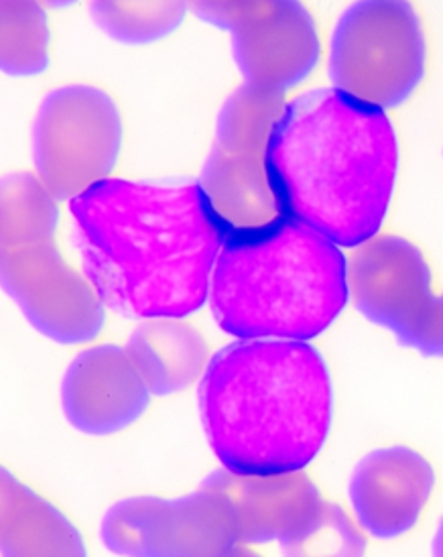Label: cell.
<instances>
[{"label":"cell","instance_id":"6da1fadb","mask_svg":"<svg viewBox=\"0 0 443 557\" xmlns=\"http://www.w3.org/2000/svg\"><path fill=\"white\" fill-rule=\"evenodd\" d=\"M82 271L128 320H184L208 304L226 231L198 182L108 177L70 200Z\"/></svg>","mask_w":443,"mask_h":557},{"label":"cell","instance_id":"7a4b0ae2","mask_svg":"<svg viewBox=\"0 0 443 557\" xmlns=\"http://www.w3.org/2000/svg\"><path fill=\"white\" fill-rule=\"evenodd\" d=\"M264 168L281 216L356 248L379 234L389 214L397 133L384 110L336 88H313L285 104Z\"/></svg>","mask_w":443,"mask_h":557},{"label":"cell","instance_id":"3957f363","mask_svg":"<svg viewBox=\"0 0 443 557\" xmlns=\"http://www.w3.org/2000/svg\"><path fill=\"white\" fill-rule=\"evenodd\" d=\"M199 418L222 468L241 476L304 470L320 454L334 391L320 350L302 341H236L208 360Z\"/></svg>","mask_w":443,"mask_h":557},{"label":"cell","instance_id":"277c9868","mask_svg":"<svg viewBox=\"0 0 443 557\" xmlns=\"http://www.w3.org/2000/svg\"><path fill=\"white\" fill-rule=\"evenodd\" d=\"M346 264L342 248L290 218L229 234L208 294L214 322L236 341H313L350 301Z\"/></svg>","mask_w":443,"mask_h":557},{"label":"cell","instance_id":"5b68a950","mask_svg":"<svg viewBox=\"0 0 443 557\" xmlns=\"http://www.w3.org/2000/svg\"><path fill=\"white\" fill-rule=\"evenodd\" d=\"M428 41L409 2H354L330 35L328 78L340 92L377 107L398 109L426 78Z\"/></svg>","mask_w":443,"mask_h":557},{"label":"cell","instance_id":"8992f818","mask_svg":"<svg viewBox=\"0 0 443 557\" xmlns=\"http://www.w3.org/2000/svg\"><path fill=\"white\" fill-rule=\"evenodd\" d=\"M285 104L283 94L245 84L220 109L214 145L198 184L226 236L262 228L281 218L267 177L264 149Z\"/></svg>","mask_w":443,"mask_h":557},{"label":"cell","instance_id":"52a82bcc","mask_svg":"<svg viewBox=\"0 0 443 557\" xmlns=\"http://www.w3.org/2000/svg\"><path fill=\"white\" fill-rule=\"evenodd\" d=\"M352 304L401 346L443 358V294L433 292L428 259L411 240L377 234L352 250L346 264Z\"/></svg>","mask_w":443,"mask_h":557},{"label":"cell","instance_id":"ba28073f","mask_svg":"<svg viewBox=\"0 0 443 557\" xmlns=\"http://www.w3.org/2000/svg\"><path fill=\"white\" fill-rule=\"evenodd\" d=\"M123 121L104 90L72 84L47 94L33 123V163L56 200H74L108 180L121 153Z\"/></svg>","mask_w":443,"mask_h":557},{"label":"cell","instance_id":"9c48e42d","mask_svg":"<svg viewBox=\"0 0 443 557\" xmlns=\"http://www.w3.org/2000/svg\"><path fill=\"white\" fill-rule=\"evenodd\" d=\"M58 224L0 245V289L27 322L60 344H84L102 332L104 306L90 281L63 261Z\"/></svg>","mask_w":443,"mask_h":557},{"label":"cell","instance_id":"30bf717a","mask_svg":"<svg viewBox=\"0 0 443 557\" xmlns=\"http://www.w3.org/2000/svg\"><path fill=\"white\" fill-rule=\"evenodd\" d=\"M189 9L230 32L232 58L248 86L285 96L320 63V32L302 2H198Z\"/></svg>","mask_w":443,"mask_h":557},{"label":"cell","instance_id":"8fae6325","mask_svg":"<svg viewBox=\"0 0 443 557\" xmlns=\"http://www.w3.org/2000/svg\"><path fill=\"white\" fill-rule=\"evenodd\" d=\"M102 542L121 556H229L241 537L229 498L201 482L182 498L116 503L102 521Z\"/></svg>","mask_w":443,"mask_h":557},{"label":"cell","instance_id":"7c38bea8","mask_svg":"<svg viewBox=\"0 0 443 557\" xmlns=\"http://www.w3.org/2000/svg\"><path fill=\"white\" fill-rule=\"evenodd\" d=\"M204 484L229 498L241 545L276 542L287 554L304 552L328 507L320 488L304 470L273 476H241L222 468Z\"/></svg>","mask_w":443,"mask_h":557},{"label":"cell","instance_id":"4fadbf2b","mask_svg":"<svg viewBox=\"0 0 443 557\" xmlns=\"http://www.w3.org/2000/svg\"><path fill=\"white\" fill-rule=\"evenodd\" d=\"M435 488L428 458L407 446L372 449L348 484L356 523L370 537L391 542L419 523Z\"/></svg>","mask_w":443,"mask_h":557},{"label":"cell","instance_id":"5bb4252c","mask_svg":"<svg viewBox=\"0 0 443 557\" xmlns=\"http://www.w3.org/2000/svg\"><path fill=\"white\" fill-rule=\"evenodd\" d=\"M149 399L151 391L126 348L114 344L79 352L63 374V416L82 434L121 432L147 411Z\"/></svg>","mask_w":443,"mask_h":557},{"label":"cell","instance_id":"9a60e30c","mask_svg":"<svg viewBox=\"0 0 443 557\" xmlns=\"http://www.w3.org/2000/svg\"><path fill=\"white\" fill-rule=\"evenodd\" d=\"M0 554L84 556L82 535L70 521L0 466Z\"/></svg>","mask_w":443,"mask_h":557},{"label":"cell","instance_id":"2e32d148","mask_svg":"<svg viewBox=\"0 0 443 557\" xmlns=\"http://www.w3.org/2000/svg\"><path fill=\"white\" fill-rule=\"evenodd\" d=\"M124 348L157 397L196 383L210 360L208 342L184 320H143Z\"/></svg>","mask_w":443,"mask_h":557},{"label":"cell","instance_id":"e0dca14e","mask_svg":"<svg viewBox=\"0 0 443 557\" xmlns=\"http://www.w3.org/2000/svg\"><path fill=\"white\" fill-rule=\"evenodd\" d=\"M49 23L37 2H0V72L37 76L49 67Z\"/></svg>","mask_w":443,"mask_h":557},{"label":"cell","instance_id":"ac0fdd59","mask_svg":"<svg viewBox=\"0 0 443 557\" xmlns=\"http://www.w3.org/2000/svg\"><path fill=\"white\" fill-rule=\"evenodd\" d=\"M184 2H94V23L108 37L140 46L168 37L184 23Z\"/></svg>","mask_w":443,"mask_h":557},{"label":"cell","instance_id":"d6986e66","mask_svg":"<svg viewBox=\"0 0 443 557\" xmlns=\"http://www.w3.org/2000/svg\"><path fill=\"white\" fill-rule=\"evenodd\" d=\"M431 552H433V556H443V517L442 521H440V527H438V531H435V535H433Z\"/></svg>","mask_w":443,"mask_h":557}]
</instances>
